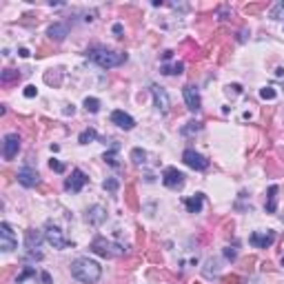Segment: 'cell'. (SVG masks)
<instances>
[{
	"mask_svg": "<svg viewBox=\"0 0 284 284\" xmlns=\"http://www.w3.org/2000/svg\"><path fill=\"white\" fill-rule=\"evenodd\" d=\"M102 186H105V191H109V193H115V191H118V186H120V182L115 180V178H106Z\"/></svg>",
	"mask_w": 284,
	"mask_h": 284,
	"instance_id": "f1b7e54d",
	"label": "cell"
},
{
	"mask_svg": "<svg viewBox=\"0 0 284 284\" xmlns=\"http://www.w3.org/2000/svg\"><path fill=\"white\" fill-rule=\"evenodd\" d=\"M151 96H153L155 109H158L160 113H169V106H171V100H169L167 89H162L160 84H151Z\"/></svg>",
	"mask_w": 284,
	"mask_h": 284,
	"instance_id": "7c38bea8",
	"label": "cell"
},
{
	"mask_svg": "<svg viewBox=\"0 0 284 284\" xmlns=\"http://www.w3.org/2000/svg\"><path fill=\"white\" fill-rule=\"evenodd\" d=\"M87 58L91 62H96L98 67H102V69H113V67H120L127 62V53L113 51V49H106V47L87 49Z\"/></svg>",
	"mask_w": 284,
	"mask_h": 284,
	"instance_id": "7a4b0ae2",
	"label": "cell"
},
{
	"mask_svg": "<svg viewBox=\"0 0 284 284\" xmlns=\"http://www.w3.org/2000/svg\"><path fill=\"white\" fill-rule=\"evenodd\" d=\"M224 257L226 260H235V257H238V251L231 248V247H224Z\"/></svg>",
	"mask_w": 284,
	"mask_h": 284,
	"instance_id": "d6a6232c",
	"label": "cell"
},
{
	"mask_svg": "<svg viewBox=\"0 0 284 284\" xmlns=\"http://www.w3.org/2000/svg\"><path fill=\"white\" fill-rule=\"evenodd\" d=\"M42 242H44V233H40V231H36V229H27V233H25L27 251H38Z\"/></svg>",
	"mask_w": 284,
	"mask_h": 284,
	"instance_id": "2e32d148",
	"label": "cell"
},
{
	"mask_svg": "<svg viewBox=\"0 0 284 284\" xmlns=\"http://www.w3.org/2000/svg\"><path fill=\"white\" fill-rule=\"evenodd\" d=\"M182 162H184L186 167L195 169V171H204V169H209V160L204 158L202 153L193 151V149H186L184 153H182Z\"/></svg>",
	"mask_w": 284,
	"mask_h": 284,
	"instance_id": "9c48e42d",
	"label": "cell"
},
{
	"mask_svg": "<svg viewBox=\"0 0 284 284\" xmlns=\"http://www.w3.org/2000/svg\"><path fill=\"white\" fill-rule=\"evenodd\" d=\"M40 280H42L44 284H51V275H49V273H44V271H40Z\"/></svg>",
	"mask_w": 284,
	"mask_h": 284,
	"instance_id": "e575fe53",
	"label": "cell"
},
{
	"mask_svg": "<svg viewBox=\"0 0 284 284\" xmlns=\"http://www.w3.org/2000/svg\"><path fill=\"white\" fill-rule=\"evenodd\" d=\"M18 78H20V73H18V71H13V69H4L2 73H0V80H2L4 84L11 82V80H18Z\"/></svg>",
	"mask_w": 284,
	"mask_h": 284,
	"instance_id": "484cf974",
	"label": "cell"
},
{
	"mask_svg": "<svg viewBox=\"0 0 284 284\" xmlns=\"http://www.w3.org/2000/svg\"><path fill=\"white\" fill-rule=\"evenodd\" d=\"M282 266H284V257H282Z\"/></svg>",
	"mask_w": 284,
	"mask_h": 284,
	"instance_id": "f35d334b",
	"label": "cell"
},
{
	"mask_svg": "<svg viewBox=\"0 0 284 284\" xmlns=\"http://www.w3.org/2000/svg\"><path fill=\"white\" fill-rule=\"evenodd\" d=\"M89 182L87 173L82 171V169H73L71 171V176L65 180V191H71V193H80L82 191V186Z\"/></svg>",
	"mask_w": 284,
	"mask_h": 284,
	"instance_id": "52a82bcc",
	"label": "cell"
},
{
	"mask_svg": "<svg viewBox=\"0 0 284 284\" xmlns=\"http://www.w3.org/2000/svg\"><path fill=\"white\" fill-rule=\"evenodd\" d=\"M226 93H229V96H240V93H242V87H240V84H229V87H226Z\"/></svg>",
	"mask_w": 284,
	"mask_h": 284,
	"instance_id": "1f68e13d",
	"label": "cell"
},
{
	"mask_svg": "<svg viewBox=\"0 0 284 284\" xmlns=\"http://www.w3.org/2000/svg\"><path fill=\"white\" fill-rule=\"evenodd\" d=\"M27 278H40V273L34 269V266H25V271H22V273L16 278V284H22Z\"/></svg>",
	"mask_w": 284,
	"mask_h": 284,
	"instance_id": "cb8c5ba5",
	"label": "cell"
},
{
	"mask_svg": "<svg viewBox=\"0 0 284 284\" xmlns=\"http://www.w3.org/2000/svg\"><path fill=\"white\" fill-rule=\"evenodd\" d=\"M271 18H273V20H284V2H278L271 9Z\"/></svg>",
	"mask_w": 284,
	"mask_h": 284,
	"instance_id": "83f0119b",
	"label": "cell"
},
{
	"mask_svg": "<svg viewBox=\"0 0 284 284\" xmlns=\"http://www.w3.org/2000/svg\"><path fill=\"white\" fill-rule=\"evenodd\" d=\"M200 129H202V122H198V120H191V122H186L184 127L180 129V133H182V136H191V133L200 131Z\"/></svg>",
	"mask_w": 284,
	"mask_h": 284,
	"instance_id": "603a6c76",
	"label": "cell"
},
{
	"mask_svg": "<svg viewBox=\"0 0 284 284\" xmlns=\"http://www.w3.org/2000/svg\"><path fill=\"white\" fill-rule=\"evenodd\" d=\"M84 109H87L89 113H98V111H100V100H98V98H84Z\"/></svg>",
	"mask_w": 284,
	"mask_h": 284,
	"instance_id": "d4e9b609",
	"label": "cell"
},
{
	"mask_svg": "<svg viewBox=\"0 0 284 284\" xmlns=\"http://www.w3.org/2000/svg\"><path fill=\"white\" fill-rule=\"evenodd\" d=\"M111 122H113L115 127L124 129V131H131V129L136 127V120H133L129 113H124L122 109H115L113 113H111Z\"/></svg>",
	"mask_w": 284,
	"mask_h": 284,
	"instance_id": "9a60e30c",
	"label": "cell"
},
{
	"mask_svg": "<svg viewBox=\"0 0 284 284\" xmlns=\"http://www.w3.org/2000/svg\"><path fill=\"white\" fill-rule=\"evenodd\" d=\"M93 140H98V131H96L93 127L84 129V131L78 136V142H80V144H89V142H93Z\"/></svg>",
	"mask_w": 284,
	"mask_h": 284,
	"instance_id": "44dd1931",
	"label": "cell"
},
{
	"mask_svg": "<svg viewBox=\"0 0 284 284\" xmlns=\"http://www.w3.org/2000/svg\"><path fill=\"white\" fill-rule=\"evenodd\" d=\"M113 34L115 36H122V25H113Z\"/></svg>",
	"mask_w": 284,
	"mask_h": 284,
	"instance_id": "8d00e7d4",
	"label": "cell"
},
{
	"mask_svg": "<svg viewBox=\"0 0 284 284\" xmlns=\"http://www.w3.org/2000/svg\"><path fill=\"white\" fill-rule=\"evenodd\" d=\"M131 158H133V162H136V164H144V160H146V151H142V149H133V151H131Z\"/></svg>",
	"mask_w": 284,
	"mask_h": 284,
	"instance_id": "f546056e",
	"label": "cell"
},
{
	"mask_svg": "<svg viewBox=\"0 0 284 284\" xmlns=\"http://www.w3.org/2000/svg\"><path fill=\"white\" fill-rule=\"evenodd\" d=\"M18 182H20L22 186H27V189H34V186L40 182V176H38V171H36V169L22 167L20 171H18Z\"/></svg>",
	"mask_w": 284,
	"mask_h": 284,
	"instance_id": "5bb4252c",
	"label": "cell"
},
{
	"mask_svg": "<svg viewBox=\"0 0 284 284\" xmlns=\"http://www.w3.org/2000/svg\"><path fill=\"white\" fill-rule=\"evenodd\" d=\"M171 56H173V51H164V53H162V60H169Z\"/></svg>",
	"mask_w": 284,
	"mask_h": 284,
	"instance_id": "74e56055",
	"label": "cell"
},
{
	"mask_svg": "<svg viewBox=\"0 0 284 284\" xmlns=\"http://www.w3.org/2000/svg\"><path fill=\"white\" fill-rule=\"evenodd\" d=\"M278 184H271L266 191V202H264V211L266 213H275L278 211Z\"/></svg>",
	"mask_w": 284,
	"mask_h": 284,
	"instance_id": "ac0fdd59",
	"label": "cell"
},
{
	"mask_svg": "<svg viewBox=\"0 0 284 284\" xmlns=\"http://www.w3.org/2000/svg\"><path fill=\"white\" fill-rule=\"evenodd\" d=\"M44 240H47V242L51 244L53 248H58V251H62V248H69V247H71V242L65 238V235H62L60 226H58L56 222H51V220L44 224Z\"/></svg>",
	"mask_w": 284,
	"mask_h": 284,
	"instance_id": "277c9868",
	"label": "cell"
},
{
	"mask_svg": "<svg viewBox=\"0 0 284 284\" xmlns=\"http://www.w3.org/2000/svg\"><path fill=\"white\" fill-rule=\"evenodd\" d=\"M182 96H184L186 109H189L191 113H198V111L202 109V98H200L198 89H195L193 84H184V87H182Z\"/></svg>",
	"mask_w": 284,
	"mask_h": 284,
	"instance_id": "ba28073f",
	"label": "cell"
},
{
	"mask_svg": "<svg viewBox=\"0 0 284 284\" xmlns=\"http://www.w3.org/2000/svg\"><path fill=\"white\" fill-rule=\"evenodd\" d=\"M105 220H106V209L100 207V204H93V207H89L87 213H84V222H87V224H91V226L105 224Z\"/></svg>",
	"mask_w": 284,
	"mask_h": 284,
	"instance_id": "4fadbf2b",
	"label": "cell"
},
{
	"mask_svg": "<svg viewBox=\"0 0 284 284\" xmlns=\"http://www.w3.org/2000/svg\"><path fill=\"white\" fill-rule=\"evenodd\" d=\"M275 242V231H253L248 235V244L255 248H269Z\"/></svg>",
	"mask_w": 284,
	"mask_h": 284,
	"instance_id": "8fae6325",
	"label": "cell"
},
{
	"mask_svg": "<svg viewBox=\"0 0 284 284\" xmlns=\"http://www.w3.org/2000/svg\"><path fill=\"white\" fill-rule=\"evenodd\" d=\"M18 56H20V58H29V49L20 47V49H18Z\"/></svg>",
	"mask_w": 284,
	"mask_h": 284,
	"instance_id": "d590c367",
	"label": "cell"
},
{
	"mask_svg": "<svg viewBox=\"0 0 284 284\" xmlns=\"http://www.w3.org/2000/svg\"><path fill=\"white\" fill-rule=\"evenodd\" d=\"M20 151V136L18 133H7L2 138V158L4 160H13Z\"/></svg>",
	"mask_w": 284,
	"mask_h": 284,
	"instance_id": "30bf717a",
	"label": "cell"
},
{
	"mask_svg": "<svg viewBox=\"0 0 284 284\" xmlns=\"http://www.w3.org/2000/svg\"><path fill=\"white\" fill-rule=\"evenodd\" d=\"M115 153H118V144H113V149L106 151V153L102 155V160H105L106 164H111V167L118 169V167H120V162H118V155H115Z\"/></svg>",
	"mask_w": 284,
	"mask_h": 284,
	"instance_id": "7402d4cb",
	"label": "cell"
},
{
	"mask_svg": "<svg viewBox=\"0 0 284 284\" xmlns=\"http://www.w3.org/2000/svg\"><path fill=\"white\" fill-rule=\"evenodd\" d=\"M184 207L189 213H200L204 207V193H195V195H191V198H186Z\"/></svg>",
	"mask_w": 284,
	"mask_h": 284,
	"instance_id": "d6986e66",
	"label": "cell"
},
{
	"mask_svg": "<svg viewBox=\"0 0 284 284\" xmlns=\"http://www.w3.org/2000/svg\"><path fill=\"white\" fill-rule=\"evenodd\" d=\"M18 248V238L13 233L9 222H0V251L2 253H11Z\"/></svg>",
	"mask_w": 284,
	"mask_h": 284,
	"instance_id": "5b68a950",
	"label": "cell"
},
{
	"mask_svg": "<svg viewBox=\"0 0 284 284\" xmlns=\"http://www.w3.org/2000/svg\"><path fill=\"white\" fill-rule=\"evenodd\" d=\"M71 275H73L78 282L82 284H93L100 280L102 275V266L96 260H89V257H78V260L71 262Z\"/></svg>",
	"mask_w": 284,
	"mask_h": 284,
	"instance_id": "6da1fadb",
	"label": "cell"
},
{
	"mask_svg": "<svg viewBox=\"0 0 284 284\" xmlns=\"http://www.w3.org/2000/svg\"><path fill=\"white\" fill-rule=\"evenodd\" d=\"M25 96L27 98H36V96H38V89H36L34 84H29V87H25Z\"/></svg>",
	"mask_w": 284,
	"mask_h": 284,
	"instance_id": "836d02e7",
	"label": "cell"
},
{
	"mask_svg": "<svg viewBox=\"0 0 284 284\" xmlns=\"http://www.w3.org/2000/svg\"><path fill=\"white\" fill-rule=\"evenodd\" d=\"M182 71H184V62H180V60L171 62V65H167V62L160 65V73H164V75H180Z\"/></svg>",
	"mask_w": 284,
	"mask_h": 284,
	"instance_id": "ffe728a7",
	"label": "cell"
},
{
	"mask_svg": "<svg viewBox=\"0 0 284 284\" xmlns=\"http://www.w3.org/2000/svg\"><path fill=\"white\" fill-rule=\"evenodd\" d=\"M49 167H51V171H56V173H65V164L60 162V160H56V158H51L49 160Z\"/></svg>",
	"mask_w": 284,
	"mask_h": 284,
	"instance_id": "4dcf8cb0",
	"label": "cell"
},
{
	"mask_svg": "<svg viewBox=\"0 0 284 284\" xmlns=\"http://www.w3.org/2000/svg\"><path fill=\"white\" fill-rule=\"evenodd\" d=\"M162 184L171 191H178L184 186V173L178 171L176 167H167L162 171Z\"/></svg>",
	"mask_w": 284,
	"mask_h": 284,
	"instance_id": "8992f818",
	"label": "cell"
},
{
	"mask_svg": "<svg viewBox=\"0 0 284 284\" xmlns=\"http://www.w3.org/2000/svg\"><path fill=\"white\" fill-rule=\"evenodd\" d=\"M89 248H91L96 255H100V257H120V255L127 253V247L113 242V240L102 238V235H96V238L91 240V247H89Z\"/></svg>",
	"mask_w": 284,
	"mask_h": 284,
	"instance_id": "3957f363",
	"label": "cell"
},
{
	"mask_svg": "<svg viewBox=\"0 0 284 284\" xmlns=\"http://www.w3.org/2000/svg\"><path fill=\"white\" fill-rule=\"evenodd\" d=\"M47 36L51 40H56V42H62V40L69 36V25H67V22H53L47 29Z\"/></svg>",
	"mask_w": 284,
	"mask_h": 284,
	"instance_id": "e0dca14e",
	"label": "cell"
},
{
	"mask_svg": "<svg viewBox=\"0 0 284 284\" xmlns=\"http://www.w3.org/2000/svg\"><path fill=\"white\" fill-rule=\"evenodd\" d=\"M260 98H262V100H275V98H278V91H275L273 87H262L260 89Z\"/></svg>",
	"mask_w": 284,
	"mask_h": 284,
	"instance_id": "4316f807",
	"label": "cell"
}]
</instances>
